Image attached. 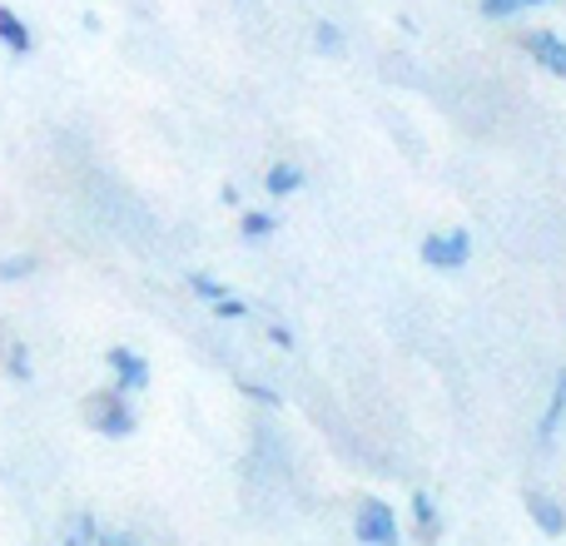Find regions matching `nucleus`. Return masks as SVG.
<instances>
[{"label":"nucleus","mask_w":566,"mask_h":546,"mask_svg":"<svg viewBox=\"0 0 566 546\" xmlns=\"http://www.w3.org/2000/svg\"><path fill=\"white\" fill-rule=\"evenodd\" d=\"M214 313H219V318H244L249 303H244V298H234V293H224V298H214Z\"/></svg>","instance_id":"nucleus-18"},{"label":"nucleus","mask_w":566,"mask_h":546,"mask_svg":"<svg viewBox=\"0 0 566 546\" xmlns=\"http://www.w3.org/2000/svg\"><path fill=\"white\" fill-rule=\"evenodd\" d=\"M85 422L99 432V438H129L135 432V412H129L125 392L119 388H99L85 398Z\"/></svg>","instance_id":"nucleus-1"},{"label":"nucleus","mask_w":566,"mask_h":546,"mask_svg":"<svg viewBox=\"0 0 566 546\" xmlns=\"http://www.w3.org/2000/svg\"><path fill=\"white\" fill-rule=\"evenodd\" d=\"M0 45H6L10 55H30V50H35V35H30V25L10 6H0Z\"/></svg>","instance_id":"nucleus-6"},{"label":"nucleus","mask_w":566,"mask_h":546,"mask_svg":"<svg viewBox=\"0 0 566 546\" xmlns=\"http://www.w3.org/2000/svg\"><path fill=\"white\" fill-rule=\"evenodd\" d=\"M353 537L363 546H392L398 542V522H392V507L378 497H368L358 507V522H353Z\"/></svg>","instance_id":"nucleus-3"},{"label":"nucleus","mask_w":566,"mask_h":546,"mask_svg":"<svg viewBox=\"0 0 566 546\" xmlns=\"http://www.w3.org/2000/svg\"><path fill=\"white\" fill-rule=\"evenodd\" d=\"M269 338H274V343H279V348H293V333H289V328H283V323H274V328H269Z\"/></svg>","instance_id":"nucleus-20"},{"label":"nucleus","mask_w":566,"mask_h":546,"mask_svg":"<svg viewBox=\"0 0 566 546\" xmlns=\"http://www.w3.org/2000/svg\"><path fill=\"white\" fill-rule=\"evenodd\" d=\"M562 412H566V372L557 378V398H552V408H547V418H542V438L552 442V432H557V422H562Z\"/></svg>","instance_id":"nucleus-15"},{"label":"nucleus","mask_w":566,"mask_h":546,"mask_svg":"<svg viewBox=\"0 0 566 546\" xmlns=\"http://www.w3.org/2000/svg\"><path fill=\"white\" fill-rule=\"evenodd\" d=\"M532 6H552V0H482V15L502 20V15H517V10H532Z\"/></svg>","instance_id":"nucleus-14"},{"label":"nucleus","mask_w":566,"mask_h":546,"mask_svg":"<svg viewBox=\"0 0 566 546\" xmlns=\"http://www.w3.org/2000/svg\"><path fill=\"white\" fill-rule=\"evenodd\" d=\"M313 45H318L323 55H343V30L328 25V20H318V25H313Z\"/></svg>","instance_id":"nucleus-13"},{"label":"nucleus","mask_w":566,"mask_h":546,"mask_svg":"<svg viewBox=\"0 0 566 546\" xmlns=\"http://www.w3.org/2000/svg\"><path fill=\"white\" fill-rule=\"evenodd\" d=\"M527 512H532V522H537L547 537H562L566 532V517H562V507L547 497V492H527Z\"/></svg>","instance_id":"nucleus-7"},{"label":"nucleus","mask_w":566,"mask_h":546,"mask_svg":"<svg viewBox=\"0 0 566 546\" xmlns=\"http://www.w3.org/2000/svg\"><path fill=\"white\" fill-rule=\"evenodd\" d=\"M189 288H195L199 293V298H209V303H214V298H224V283H219V279H209V273H189Z\"/></svg>","instance_id":"nucleus-17"},{"label":"nucleus","mask_w":566,"mask_h":546,"mask_svg":"<svg viewBox=\"0 0 566 546\" xmlns=\"http://www.w3.org/2000/svg\"><path fill=\"white\" fill-rule=\"evenodd\" d=\"M264 189H269L274 199L298 195V189H303V169H298V165H274V169L264 175Z\"/></svg>","instance_id":"nucleus-8"},{"label":"nucleus","mask_w":566,"mask_h":546,"mask_svg":"<svg viewBox=\"0 0 566 546\" xmlns=\"http://www.w3.org/2000/svg\"><path fill=\"white\" fill-rule=\"evenodd\" d=\"M65 542H105V532H99V522L90 517V512H80V517H70Z\"/></svg>","instance_id":"nucleus-12"},{"label":"nucleus","mask_w":566,"mask_h":546,"mask_svg":"<svg viewBox=\"0 0 566 546\" xmlns=\"http://www.w3.org/2000/svg\"><path fill=\"white\" fill-rule=\"evenodd\" d=\"M472 259V234L468 229H442V234H428L422 239V264L438 269V273H452Z\"/></svg>","instance_id":"nucleus-2"},{"label":"nucleus","mask_w":566,"mask_h":546,"mask_svg":"<svg viewBox=\"0 0 566 546\" xmlns=\"http://www.w3.org/2000/svg\"><path fill=\"white\" fill-rule=\"evenodd\" d=\"M105 363H109V372H115V388L125 392H145L149 388V363L139 358L135 348H105Z\"/></svg>","instance_id":"nucleus-4"},{"label":"nucleus","mask_w":566,"mask_h":546,"mask_svg":"<svg viewBox=\"0 0 566 546\" xmlns=\"http://www.w3.org/2000/svg\"><path fill=\"white\" fill-rule=\"evenodd\" d=\"M412 522H418V532H422L428 542H438L442 522H438V507H432L428 492H412Z\"/></svg>","instance_id":"nucleus-9"},{"label":"nucleus","mask_w":566,"mask_h":546,"mask_svg":"<svg viewBox=\"0 0 566 546\" xmlns=\"http://www.w3.org/2000/svg\"><path fill=\"white\" fill-rule=\"evenodd\" d=\"M522 45H527V55L537 60L542 70H552L557 80H566V40L557 35V30H532Z\"/></svg>","instance_id":"nucleus-5"},{"label":"nucleus","mask_w":566,"mask_h":546,"mask_svg":"<svg viewBox=\"0 0 566 546\" xmlns=\"http://www.w3.org/2000/svg\"><path fill=\"white\" fill-rule=\"evenodd\" d=\"M35 269H40L35 254H6L0 259V283H20V279H30Z\"/></svg>","instance_id":"nucleus-11"},{"label":"nucleus","mask_w":566,"mask_h":546,"mask_svg":"<svg viewBox=\"0 0 566 546\" xmlns=\"http://www.w3.org/2000/svg\"><path fill=\"white\" fill-rule=\"evenodd\" d=\"M239 229H244V239H269V234H274V214H259V209H249V214L239 219Z\"/></svg>","instance_id":"nucleus-16"},{"label":"nucleus","mask_w":566,"mask_h":546,"mask_svg":"<svg viewBox=\"0 0 566 546\" xmlns=\"http://www.w3.org/2000/svg\"><path fill=\"white\" fill-rule=\"evenodd\" d=\"M239 392H244V398L269 402V408H279V392H274V388H259V382H239Z\"/></svg>","instance_id":"nucleus-19"},{"label":"nucleus","mask_w":566,"mask_h":546,"mask_svg":"<svg viewBox=\"0 0 566 546\" xmlns=\"http://www.w3.org/2000/svg\"><path fill=\"white\" fill-rule=\"evenodd\" d=\"M0 358H6V372L15 382H30L35 378V368H30V348L25 343H6V353H0Z\"/></svg>","instance_id":"nucleus-10"}]
</instances>
